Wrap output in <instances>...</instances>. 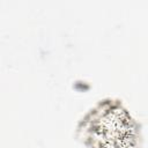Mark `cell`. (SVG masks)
Returning <instances> with one entry per match:
<instances>
[{
    "label": "cell",
    "instance_id": "6da1fadb",
    "mask_svg": "<svg viewBox=\"0 0 148 148\" xmlns=\"http://www.w3.org/2000/svg\"><path fill=\"white\" fill-rule=\"evenodd\" d=\"M77 133L90 148H141L138 124L117 101H101L81 120Z\"/></svg>",
    "mask_w": 148,
    "mask_h": 148
}]
</instances>
